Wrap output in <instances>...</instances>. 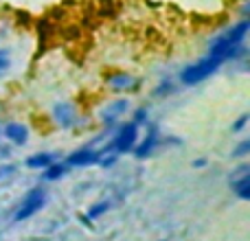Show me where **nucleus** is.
Wrapping results in <instances>:
<instances>
[{"label":"nucleus","instance_id":"1a4fd4ad","mask_svg":"<svg viewBox=\"0 0 250 241\" xmlns=\"http://www.w3.org/2000/svg\"><path fill=\"white\" fill-rule=\"evenodd\" d=\"M0 132H2V136L7 138L9 145L22 147V145H26V141H29V127H26V125H22V123H16V120L2 125V127H0Z\"/></svg>","mask_w":250,"mask_h":241},{"label":"nucleus","instance_id":"aec40b11","mask_svg":"<svg viewBox=\"0 0 250 241\" xmlns=\"http://www.w3.org/2000/svg\"><path fill=\"white\" fill-rule=\"evenodd\" d=\"M13 173H16V164H4V167H0V180L13 176Z\"/></svg>","mask_w":250,"mask_h":241},{"label":"nucleus","instance_id":"4be33fe9","mask_svg":"<svg viewBox=\"0 0 250 241\" xmlns=\"http://www.w3.org/2000/svg\"><path fill=\"white\" fill-rule=\"evenodd\" d=\"M191 164H193L195 169H204V167H207V158H198V160H193Z\"/></svg>","mask_w":250,"mask_h":241},{"label":"nucleus","instance_id":"423d86ee","mask_svg":"<svg viewBox=\"0 0 250 241\" xmlns=\"http://www.w3.org/2000/svg\"><path fill=\"white\" fill-rule=\"evenodd\" d=\"M127 112H129V99H114L99 112V120L108 129H112L119 123V119H123Z\"/></svg>","mask_w":250,"mask_h":241},{"label":"nucleus","instance_id":"20e7f679","mask_svg":"<svg viewBox=\"0 0 250 241\" xmlns=\"http://www.w3.org/2000/svg\"><path fill=\"white\" fill-rule=\"evenodd\" d=\"M53 114V120H55L57 127L62 129H73L79 120V114H77V105L70 103V101H60V103L53 105L51 110Z\"/></svg>","mask_w":250,"mask_h":241},{"label":"nucleus","instance_id":"ddd939ff","mask_svg":"<svg viewBox=\"0 0 250 241\" xmlns=\"http://www.w3.org/2000/svg\"><path fill=\"white\" fill-rule=\"evenodd\" d=\"M233 186V193L237 195L239 200H250V176H244L239 180H233L230 182Z\"/></svg>","mask_w":250,"mask_h":241},{"label":"nucleus","instance_id":"f03ea898","mask_svg":"<svg viewBox=\"0 0 250 241\" xmlns=\"http://www.w3.org/2000/svg\"><path fill=\"white\" fill-rule=\"evenodd\" d=\"M44 204H46V189H44V186H33V189L22 198L20 206L16 208L13 221H24V220H29V217H33L40 208H44Z\"/></svg>","mask_w":250,"mask_h":241},{"label":"nucleus","instance_id":"412c9836","mask_svg":"<svg viewBox=\"0 0 250 241\" xmlns=\"http://www.w3.org/2000/svg\"><path fill=\"white\" fill-rule=\"evenodd\" d=\"M0 158H11V145H4V142H0Z\"/></svg>","mask_w":250,"mask_h":241},{"label":"nucleus","instance_id":"f3484780","mask_svg":"<svg viewBox=\"0 0 250 241\" xmlns=\"http://www.w3.org/2000/svg\"><path fill=\"white\" fill-rule=\"evenodd\" d=\"M248 154H250V138H244L237 147H233V154H230V156L239 160V158H246Z\"/></svg>","mask_w":250,"mask_h":241},{"label":"nucleus","instance_id":"7ed1b4c3","mask_svg":"<svg viewBox=\"0 0 250 241\" xmlns=\"http://www.w3.org/2000/svg\"><path fill=\"white\" fill-rule=\"evenodd\" d=\"M138 138H141L138 136V127L132 123V120H127V123L119 125V129L112 134V147L119 156L129 154V151L134 149V145L138 142Z\"/></svg>","mask_w":250,"mask_h":241},{"label":"nucleus","instance_id":"6ab92c4d","mask_svg":"<svg viewBox=\"0 0 250 241\" xmlns=\"http://www.w3.org/2000/svg\"><path fill=\"white\" fill-rule=\"evenodd\" d=\"M248 120H250V114H242V117L233 123V127H230V129H233V134L244 132V129H246V125H248Z\"/></svg>","mask_w":250,"mask_h":241},{"label":"nucleus","instance_id":"dca6fc26","mask_svg":"<svg viewBox=\"0 0 250 241\" xmlns=\"http://www.w3.org/2000/svg\"><path fill=\"white\" fill-rule=\"evenodd\" d=\"M11 68V51L9 48H0V77L9 73Z\"/></svg>","mask_w":250,"mask_h":241},{"label":"nucleus","instance_id":"a211bd4d","mask_svg":"<svg viewBox=\"0 0 250 241\" xmlns=\"http://www.w3.org/2000/svg\"><path fill=\"white\" fill-rule=\"evenodd\" d=\"M244 176H250V164L248 162H242L239 167L233 169V173H230V182L239 180V178H244Z\"/></svg>","mask_w":250,"mask_h":241},{"label":"nucleus","instance_id":"4468645a","mask_svg":"<svg viewBox=\"0 0 250 241\" xmlns=\"http://www.w3.org/2000/svg\"><path fill=\"white\" fill-rule=\"evenodd\" d=\"M132 123L136 125V127H143V125H149V108H145V105H141V108L134 110L132 114Z\"/></svg>","mask_w":250,"mask_h":241},{"label":"nucleus","instance_id":"9b49d317","mask_svg":"<svg viewBox=\"0 0 250 241\" xmlns=\"http://www.w3.org/2000/svg\"><path fill=\"white\" fill-rule=\"evenodd\" d=\"M68 171H70V167H68V164H66V162H53L51 167H46V169H44V173H42V180H46V182L60 180V178H64Z\"/></svg>","mask_w":250,"mask_h":241},{"label":"nucleus","instance_id":"f8f14e48","mask_svg":"<svg viewBox=\"0 0 250 241\" xmlns=\"http://www.w3.org/2000/svg\"><path fill=\"white\" fill-rule=\"evenodd\" d=\"M112 208V202L110 200H104V202H97V204H92L90 208H88V215L83 217V220L90 224V221H95L97 217H101V215H105V213Z\"/></svg>","mask_w":250,"mask_h":241},{"label":"nucleus","instance_id":"f257e3e1","mask_svg":"<svg viewBox=\"0 0 250 241\" xmlns=\"http://www.w3.org/2000/svg\"><path fill=\"white\" fill-rule=\"evenodd\" d=\"M224 57L220 55H213V53H208L207 57H202V60H198L195 64H189L185 66V68L180 70V75H178V79H180L182 86H198L200 81H204V79H208L213 73H215L217 68H220L222 64H224Z\"/></svg>","mask_w":250,"mask_h":241},{"label":"nucleus","instance_id":"9d476101","mask_svg":"<svg viewBox=\"0 0 250 241\" xmlns=\"http://www.w3.org/2000/svg\"><path fill=\"white\" fill-rule=\"evenodd\" d=\"M53 162H57V154H51V151H40V154H33L24 160V164L33 171H44Z\"/></svg>","mask_w":250,"mask_h":241},{"label":"nucleus","instance_id":"0eeeda50","mask_svg":"<svg viewBox=\"0 0 250 241\" xmlns=\"http://www.w3.org/2000/svg\"><path fill=\"white\" fill-rule=\"evenodd\" d=\"M105 86L112 92H134V90H138L141 81L129 73H110L105 77Z\"/></svg>","mask_w":250,"mask_h":241},{"label":"nucleus","instance_id":"6e6552de","mask_svg":"<svg viewBox=\"0 0 250 241\" xmlns=\"http://www.w3.org/2000/svg\"><path fill=\"white\" fill-rule=\"evenodd\" d=\"M99 162V147H82V149L73 151L70 156H66V164L70 169L73 167H92Z\"/></svg>","mask_w":250,"mask_h":241},{"label":"nucleus","instance_id":"2eb2a0df","mask_svg":"<svg viewBox=\"0 0 250 241\" xmlns=\"http://www.w3.org/2000/svg\"><path fill=\"white\" fill-rule=\"evenodd\" d=\"M171 92H176V83H173L171 79H163V81L154 88V97H167V95H171Z\"/></svg>","mask_w":250,"mask_h":241},{"label":"nucleus","instance_id":"39448f33","mask_svg":"<svg viewBox=\"0 0 250 241\" xmlns=\"http://www.w3.org/2000/svg\"><path fill=\"white\" fill-rule=\"evenodd\" d=\"M158 147H160V132H158V127H156V125L149 123V125H147L145 138H143L141 142H136V145H134L132 154H134V158L145 160V158H149V156L154 154Z\"/></svg>","mask_w":250,"mask_h":241},{"label":"nucleus","instance_id":"5701e85b","mask_svg":"<svg viewBox=\"0 0 250 241\" xmlns=\"http://www.w3.org/2000/svg\"><path fill=\"white\" fill-rule=\"evenodd\" d=\"M0 136H2V132H0Z\"/></svg>","mask_w":250,"mask_h":241}]
</instances>
